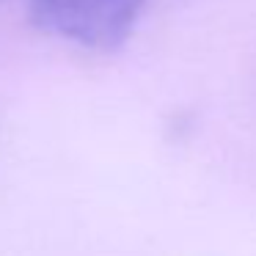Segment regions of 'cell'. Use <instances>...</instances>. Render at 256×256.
Returning a JSON list of instances; mask_svg holds the SVG:
<instances>
[{
  "mask_svg": "<svg viewBox=\"0 0 256 256\" xmlns=\"http://www.w3.org/2000/svg\"><path fill=\"white\" fill-rule=\"evenodd\" d=\"M144 0H30V20L83 47L113 50L132 34Z\"/></svg>",
  "mask_w": 256,
  "mask_h": 256,
  "instance_id": "6da1fadb",
  "label": "cell"
}]
</instances>
